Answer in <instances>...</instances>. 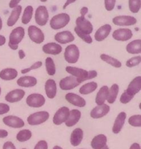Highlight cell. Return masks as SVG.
Wrapping results in <instances>:
<instances>
[{"mask_svg": "<svg viewBox=\"0 0 141 149\" xmlns=\"http://www.w3.org/2000/svg\"><path fill=\"white\" fill-rule=\"evenodd\" d=\"M25 35V30L23 27L18 26L12 30L9 36L8 46L13 51L18 49V44L22 41Z\"/></svg>", "mask_w": 141, "mask_h": 149, "instance_id": "cell-1", "label": "cell"}, {"mask_svg": "<svg viewBox=\"0 0 141 149\" xmlns=\"http://www.w3.org/2000/svg\"><path fill=\"white\" fill-rule=\"evenodd\" d=\"M70 18L68 14L62 13L53 16L49 21L50 26L52 29L58 30L64 28L70 22Z\"/></svg>", "mask_w": 141, "mask_h": 149, "instance_id": "cell-2", "label": "cell"}, {"mask_svg": "<svg viewBox=\"0 0 141 149\" xmlns=\"http://www.w3.org/2000/svg\"><path fill=\"white\" fill-rule=\"evenodd\" d=\"M80 49L74 44L68 45L65 49V60L69 64H76L80 58Z\"/></svg>", "mask_w": 141, "mask_h": 149, "instance_id": "cell-3", "label": "cell"}, {"mask_svg": "<svg viewBox=\"0 0 141 149\" xmlns=\"http://www.w3.org/2000/svg\"><path fill=\"white\" fill-rule=\"evenodd\" d=\"M49 118V113L47 111H38L27 117V121L31 126L40 125L44 124Z\"/></svg>", "mask_w": 141, "mask_h": 149, "instance_id": "cell-4", "label": "cell"}, {"mask_svg": "<svg viewBox=\"0 0 141 149\" xmlns=\"http://www.w3.org/2000/svg\"><path fill=\"white\" fill-rule=\"evenodd\" d=\"M28 36L33 42L36 44H41L45 40V36L42 30L34 25H31L27 29Z\"/></svg>", "mask_w": 141, "mask_h": 149, "instance_id": "cell-5", "label": "cell"}, {"mask_svg": "<svg viewBox=\"0 0 141 149\" xmlns=\"http://www.w3.org/2000/svg\"><path fill=\"white\" fill-rule=\"evenodd\" d=\"M49 18V15L47 7L41 5L37 8L35 13V21L38 25L41 26L47 25Z\"/></svg>", "mask_w": 141, "mask_h": 149, "instance_id": "cell-6", "label": "cell"}, {"mask_svg": "<svg viewBox=\"0 0 141 149\" xmlns=\"http://www.w3.org/2000/svg\"><path fill=\"white\" fill-rule=\"evenodd\" d=\"M80 84H81V82L77 78L70 75L60 80L59 86H60V88L63 91H69V90L75 88Z\"/></svg>", "mask_w": 141, "mask_h": 149, "instance_id": "cell-7", "label": "cell"}, {"mask_svg": "<svg viewBox=\"0 0 141 149\" xmlns=\"http://www.w3.org/2000/svg\"><path fill=\"white\" fill-rule=\"evenodd\" d=\"M26 102L27 105L31 107L38 108L44 105L46 102V99L41 94H31L26 99Z\"/></svg>", "mask_w": 141, "mask_h": 149, "instance_id": "cell-8", "label": "cell"}, {"mask_svg": "<svg viewBox=\"0 0 141 149\" xmlns=\"http://www.w3.org/2000/svg\"><path fill=\"white\" fill-rule=\"evenodd\" d=\"M70 113V110L68 107L63 106L57 110L53 116V123L55 125H61L67 121Z\"/></svg>", "mask_w": 141, "mask_h": 149, "instance_id": "cell-9", "label": "cell"}, {"mask_svg": "<svg viewBox=\"0 0 141 149\" xmlns=\"http://www.w3.org/2000/svg\"><path fill=\"white\" fill-rule=\"evenodd\" d=\"M76 27L82 32L90 34L93 32V26L90 21L86 19L85 16H80L76 20Z\"/></svg>", "mask_w": 141, "mask_h": 149, "instance_id": "cell-10", "label": "cell"}, {"mask_svg": "<svg viewBox=\"0 0 141 149\" xmlns=\"http://www.w3.org/2000/svg\"><path fill=\"white\" fill-rule=\"evenodd\" d=\"M66 71L68 74H70L71 76L75 77L76 78L79 80L81 82V84L84 81H87V73L88 71L82 68H78L76 67H70V66H67L66 67Z\"/></svg>", "mask_w": 141, "mask_h": 149, "instance_id": "cell-11", "label": "cell"}, {"mask_svg": "<svg viewBox=\"0 0 141 149\" xmlns=\"http://www.w3.org/2000/svg\"><path fill=\"white\" fill-rule=\"evenodd\" d=\"M141 90V76H137L134 78L128 86L127 88L125 90V93L127 94L129 97L133 99L134 97L140 92Z\"/></svg>", "mask_w": 141, "mask_h": 149, "instance_id": "cell-12", "label": "cell"}, {"mask_svg": "<svg viewBox=\"0 0 141 149\" xmlns=\"http://www.w3.org/2000/svg\"><path fill=\"white\" fill-rule=\"evenodd\" d=\"M113 23L119 26H129L137 24V19L131 15H118L113 18Z\"/></svg>", "mask_w": 141, "mask_h": 149, "instance_id": "cell-13", "label": "cell"}, {"mask_svg": "<svg viewBox=\"0 0 141 149\" xmlns=\"http://www.w3.org/2000/svg\"><path fill=\"white\" fill-rule=\"evenodd\" d=\"M133 36L132 30L129 29H118L113 31V39L117 41L126 42L130 40Z\"/></svg>", "mask_w": 141, "mask_h": 149, "instance_id": "cell-14", "label": "cell"}, {"mask_svg": "<svg viewBox=\"0 0 141 149\" xmlns=\"http://www.w3.org/2000/svg\"><path fill=\"white\" fill-rule=\"evenodd\" d=\"M2 121L6 126L14 129L21 128L25 125L24 121L21 118L16 116H8L4 117Z\"/></svg>", "mask_w": 141, "mask_h": 149, "instance_id": "cell-15", "label": "cell"}, {"mask_svg": "<svg viewBox=\"0 0 141 149\" xmlns=\"http://www.w3.org/2000/svg\"><path fill=\"white\" fill-rule=\"evenodd\" d=\"M110 110V107L107 104H103L101 105H97L90 111V116L92 118L98 119L105 116L108 114Z\"/></svg>", "mask_w": 141, "mask_h": 149, "instance_id": "cell-16", "label": "cell"}, {"mask_svg": "<svg viewBox=\"0 0 141 149\" xmlns=\"http://www.w3.org/2000/svg\"><path fill=\"white\" fill-rule=\"evenodd\" d=\"M54 40L58 44H67L74 41L75 37L70 31H63L57 33L54 35Z\"/></svg>", "mask_w": 141, "mask_h": 149, "instance_id": "cell-17", "label": "cell"}, {"mask_svg": "<svg viewBox=\"0 0 141 149\" xmlns=\"http://www.w3.org/2000/svg\"><path fill=\"white\" fill-rule=\"evenodd\" d=\"M66 101L74 106L79 107H83L86 105V101L84 98L74 93H68L65 96Z\"/></svg>", "mask_w": 141, "mask_h": 149, "instance_id": "cell-18", "label": "cell"}, {"mask_svg": "<svg viewBox=\"0 0 141 149\" xmlns=\"http://www.w3.org/2000/svg\"><path fill=\"white\" fill-rule=\"evenodd\" d=\"M25 96V91L22 89H14L9 91L5 96V99L8 102L15 103L21 101Z\"/></svg>", "mask_w": 141, "mask_h": 149, "instance_id": "cell-19", "label": "cell"}, {"mask_svg": "<svg viewBox=\"0 0 141 149\" xmlns=\"http://www.w3.org/2000/svg\"><path fill=\"white\" fill-rule=\"evenodd\" d=\"M112 26L110 24H104L97 29L94 35V38L97 42H102L110 34Z\"/></svg>", "mask_w": 141, "mask_h": 149, "instance_id": "cell-20", "label": "cell"}, {"mask_svg": "<svg viewBox=\"0 0 141 149\" xmlns=\"http://www.w3.org/2000/svg\"><path fill=\"white\" fill-rule=\"evenodd\" d=\"M44 53L50 55H58L63 51L61 45L56 42H49L45 44L42 48Z\"/></svg>", "mask_w": 141, "mask_h": 149, "instance_id": "cell-21", "label": "cell"}, {"mask_svg": "<svg viewBox=\"0 0 141 149\" xmlns=\"http://www.w3.org/2000/svg\"><path fill=\"white\" fill-rule=\"evenodd\" d=\"M126 118V113L125 112H121L117 116L116 120H115L114 124L112 130L114 134H118L123 129V125L125 124V121Z\"/></svg>", "mask_w": 141, "mask_h": 149, "instance_id": "cell-22", "label": "cell"}, {"mask_svg": "<svg viewBox=\"0 0 141 149\" xmlns=\"http://www.w3.org/2000/svg\"><path fill=\"white\" fill-rule=\"evenodd\" d=\"M81 116V112L79 110L73 109V110H70V113H69L68 118L67 121L65 122L66 127H74V126H75L76 124L80 121Z\"/></svg>", "mask_w": 141, "mask_h": 149, "instance_id": "cell-23", "label": "cell"}, {"mask_svg": "<svg viewBox=\"0 0 141 149\" xmlns=\"http://www.w3.org/2000/svg\"><path fill=\"white\" fill-rule=\"evenodd\" d=\"M84 137V132L81 128H76L73 130L72 133L70 134V143L73 146L76 147L81 144Z\"/></svg>", "mask_w": 141, "mask_h": 149, "instance_id": "cell-24", "label": "cell"}, {"mask_svg": "<svg viewBox=\"0 0 141 149\" xmlns=\"http://www.w3.org/2000/svg\"><path fill=\"white\" fill-rule=\"evenodd\" d=\"M45 92L47 97L54 99L57 95V84L54 80L48 79L45 83Z\"/></svg>", "mask_w": 141, "mask_h": 149, "instance_id": "cell-25", "label": "cell"}, {"mask_svg": "<svg viewBox=\"0 0 141 149\" xmlns=\"http://www.w3.org/2000/svg\"><path fill=\"white\" fill-rule=\"evenodd\" d=\"M107 136L103 134H100L93 137L90 143V146L93 149H101L107 145Z\"/></svg>", "mask_w": 141, "mask_h": 149, "instance_id": "cell-26", "label": "cell"}, {"mask_svg": "<svg viewBox=\"0 0 141 149\" xmlns=\"http://www.w3.org/2000/svg\"><path fill=\"white\" fill-rule=\"evenodd\" d=\"M21 11H22V7L21 5H18L13 8V10L11 12L8 21H7V25L10 27H12L17 23V21L19 19V17L21 15Z\"/></svg>", "mask_w": 141, "mask_h": 149, "instance_id": "cell-27", "label": "cell"}, {"mask_svg": "<svg viewBox=\"0 0 141 149\" xmlns=\"http://www.w3.org/2000/svg\"><path fill=\"white\" fill-rule=\"evenodd\" d=\"M18 86L24 88H30L36 85L38 81L33 76H22L18 79L16 81Z\"/></svg>", "mask_w": 141, "mask_h": 149, "instance_id": "cell-28", "label": "cell"}, {"mask_svg": "<svg viewBox=\"0 0 141 149\" xmlns=\"http://www.w3.org/2000/svg\"><path fill=\"white\" fill-rule=\"evenodd\" d=\"M18 76V71L13 68H5L0 72V78L4 81H12Z\"/></svg>", "mask_w": 141, "mask_h": 149, "instance_id": "cell-29", "label": "cell"}, {"mask_svg": "<svg viewBox=\"0 0 141 149\" xmlns=\"http://www.w3.org/2000/svg\"><path fill=\"white\" fill-rule=\"evenodd\" d=\"M108 91L109 88L107 86H103L100 88V89L98 91L97 94L96 96V103L97 105H101V104H104L105 101L107 100V97H108Z\"/></svg>", "mask_w": 141, "mask_h": 149, "instance_id": "cell-30", "label": "cell"}, {"mask_svg": "<svg viewBox=\"0 0 141 149\" xmlns=\"http://www.w3.org/2000/svg\"><path fill=\"white\" fill-rule=\"evenodd\" d=\"M126 50L130 54H140L141 53V40L138 39L130 42L126 45Z\"/></svg>", "mask_w": 141, "mask_h": 149, "instance_id": "cell-31", "label": "cell"}, {"mask_svg": "<svg viewBox=\"0 0 141 149\" xmlns=\"http://www.w3.org/2000/svg\"><path fill=\"white\" fill-rule=\"evenodd\" d=\"M98 88V84L96 82L94 81H91V82H89L87 84H84L82 86L80 87V93L83 95H87L89 94H91V93L94 92Z\"/></svg>", "mask_w": 141, "mask_h": 149, "instance_id": "cell-32", "label": "cell"}, {"mask_svg": "<svg viewBox=\"0 0 141 149\" xmlns=\"http://www.w3.org/2000/svg\"><path fill=\"white\" fill-rule=\"evenodd\" d=\"M119 92V86L118 84H114L112 86L109 88L108 97H107V101L109 104H113L117 99Z\"/></svg>", "mask_w": 141, "mask_h": 149, "instance_id": "cell-33", "label": "cell"}, {"mask_svg": "<svg viewBox=\"0 0 141 149\" xmlns=\"http://www.w3.org/2000/svg\"><path fill=\"white\" fill-rule=\"evenodd\" d=\"M100 58L102 60V61H104V62L107 63L108 64L116 67V68H120V67H121L122 66L121 62L119 60H118L117 58H114V57L110 56L107 55V54H101Z\"/></svg>", "mask_w": 141, "mask_h": 149, "instance_id": "cell-34", "label": "cell"}, {"mask_svg": "<svg viewBox=\"0 0 141 149\" xmlns=\"http://www.w3.org/2000/svg\"><path fill=\"white\" fill-rule=\"evenodd\" d=\"M33 7L31 5H28L27 7H26V8L24 10V13H23L22 17H21V23L24 25H27L30 22V21L32 20L33 15Z\"/></svg>", "mask_w": 141, "mask_h": 149, "instance_id": "cell-35", "label": "cell"}, {"mask_svg": "<svg viewBox=\"0 0 141 149\" xmlns=\"http://www.w3.org/2000/svg\"><path fill=\"white\" fill-rule=\"evenodd\" d=\"M32 136V132L30 130H22L18 132L16 134V140L18 142L24 143L30 140Z\"/></svg>", "mask_w": 141, "mask_h": 149, "instance_id": "cell-36", "label": "cell"}, {"mask_svg": "<svg viewBox=\"0 0 141 149\" xmlns=\"http://www.w3.org/2000/svg\"><path fill=\"white\" fill-rule=\"evenodd\" d=\"M45 66L47 70V74L49 75L53 76L56 73V67L54 61L51 57H47L45 59Z\"/></svg>", "mask_w": 141, "mask_h": 149, "instance_id": "cell-37", "label": "cell"}, {"mask_svg": "<svg viewBox=\"0 0 141 149\" xmlns=\"http://www.w3.org/2000/svg\"><path fill=\"white\" fill-rule=\"evenodd\" d=\"M141 8V0H129V9L132 13H137Z\"/></svg>", "mask_w": 141, "mask_h": 149, "instance_id": "cell-38", "label": "cell"}, {"mask_svg": "<svg viewBox=\"0 0 141 149\" xmlns=\"http://www.w3.org/2000/svg\"><path fill=\"white\" fill-rule=\"evenodd\" d=\"M128 123L129 125L135 127H141V115H134L129 117L128 120Z\"/></svg>", "mask_w": 141, "mask_h": 149, "instance_id": "cell-39", "label": "cell"}, {"mask_svg": "<svg viewBox=\"0 0 141 149\" xmlns=\"http://www.w3.org/2000/svg\"><path fill=\"white\" fill-rule=\"evenodd\" d=\"M74 31H75L76 34H77V36H78L80 38H81L85 42L88 44H91L92 42H93V39H92L91 36H90V34H85V33L82 32V31H80L77 27L74 28Z\"/></svg>", "mask_w": 141, "mask_h": 149, "instance_id": "cell-40", "label": "cell"}, {"mask_svg": "<svg viewBox=\"0 0 141 149\" xmlns=\"http://www.w3.org/2000/svg\"><path fill=\"white\" fill-rule=\"evenodd\" d=\"M141 62V56H137L132 57V58H129L126 61V66L129 68H132V67H136V66L139 65Z\"/></svg>", "mask_w": 141, "mask_h": 149, "instance_id": "cell-41", "label": "cell"}, {"mask_svg": "<svg viewBox=\"0 0 141 149\" xmlns=\"http://www.w3.org/2000/svg\"><path fill=\"white\" fill-rule=\"evenodd\" d=\"M42 64H43L42 61H36V62L34 63V64H33L30 67H28V68L23 69V70H21V72L22 73V74H27V73H28L29 72L32 71V70H37V69L40 68L41 67H42Z\"/></svg>", "mask_w": 141, "mask_h": 149, "instance_id": "cell-42", "label": "cell"}, {"mask_svg": "<svg viewBox=\"0 0 141 149\" xmlns=\"http://www.w3.org/2000/svg\"><path fill=\"white\" fill-rule=\"evenodd\" d=\"M116 0H104V8L107 11H112L115 8Z\"/></svg>", "mask_w": 141, "mask_h": 149, "instance_id": "cell-43", "label": "cell"}, {"mask_svg": "<svg viewBox=\"0 0 141 149\" xmlns=\"http://www.w3.org/2000/svg\"><path fill=\"white\" fill-rule=\"evenodd\" d=\"M10 111V106L8 104L0 103V116L8 113Z\"/></svg>", "mask_w": 141, "mask_h": 149, "instance_id": "cell-44", "label": "cell"}, {"mask_svg": "<svg viewBox=\"0 0 141 149\" xmlns=\"http://www.w3.org/2000/svg\"><path fill=\"white\" fill-rule=\"evenodd\" d=\"M34 149H48V143L46 140H40L35 145Z\"/></svg>", "mask_w": 141, "mask_h": 149, "instance_id": "cell-45", "label": "cell"}, {"mask_svg": "<svg viewBox=\"0 0 141 149\" xmlns=\"http://www.w3.org/2000/svg\"><path fill=\"white\" fill-rule=\"evenodd\" d=\"M132 100V99L130 97H129V96L125 93V91H123V93L121 94V96L120 97V102L122 104H127V103H129Z\"/></svg>", "mask_w": 141, "mask_h": 149, "instance_id": "cell-46", "label": "cell"}, {"mask_svg": "<svg viewBox=\"0 0 141 149\" xmlns=\"http://www.w3.org/2000/svg\"><path fill=\"white\" fill-rule=\"evenodd\" d=\"M2 149H16V148L12 142L8 141L4 143Z\"/></svg>", "mask_w": 141, "mask_h": 149, "instance_id": "cell-47", "label": "cell"}, {"mask_svg": "<svg viewBox=\"0 0 141 149\" xmlns=\"http://www.w3.org/2000/svg\"><path fill=\"white\" fill-rule=\"evenodd\" d=\"M21 0H11V2L9 3V7L11 8H15L16 7H17L18 5V4L20 3Z\"/></svg>", "mask_w": 141, "mask_h": 149, "instance_id": "cell-48", "label": "cell"}, {"mask_svg": "<svg viewBox=\"0 0 141 149\" xmlns=\"http://www.w3.org/2000/svg\"><path fill=\"white\" fill-rule=\"evenodd\" d=\"M8 136V132L7 130L0 129V138H5Z\"/></svg>", "mask_w": 141, "mask_h": 149, "instance_id": "cell-49", "label": "cell"}, {"mask_svg": "<svg viewBox=\"0 0 141 149\" xmlns=\"http://www.w3.org/2000/svg\"><path fill=\"white\" fill-rule=\"evenodd\" d=\"M76 1H77V0H66V3H65L64 5H63V10L66 9V8H67V7L68 6V5H70V4L74 3V2H75Z\"/></svg>", "mask_w": 141, "mask_h": 149, "instance_id": "cell-50", "label": "cell"}, {"mask_svg": "<svg viewBox=\"0 0 141 149\" xmlns=\"http://www.w3.org/2000/svg\"><path fill=\"white\" fill-rule=\"evenodd\" d=\"M87 13H88V8H87V7H83V8L80 10L81 16H85V15Z\"/></svg>", "mask_w": 141, "mask_h": 149, "instance_id": "cell-51", "label": "cell"}, {"mask_svg": "<svg viewBox=\"0 0 141 149\" xmlns=\"http://www.w3.org/2000/svg\"><path fill=\"white\" fill-rule=\"evenodd\" d=\"M129 149H141L140 145L137 143H134L133 144L130 146Z\"/></svg>", "mask_w": 141, "mask_h": 149, "instance_id": "cell-52", "label": "cell"}, {"mask_svg": "<svg viewBox=\"0 0 141 149\" xmlns=\"http://www.w3.org/2000/svg\"><path fill=\"white\" fill-rule=\"evenodd\" d=\"M5 42H6V38H5V36L0 35V46L5 45Z\"/></svg>", "mask_w": 141, "mask_h": 149, "instance_id": "cell-53", "label": "cell"}, {"mask_svg": "<svg viewBox=\"0 0 141 149\" xmlns=\"http://www.w3.org/2000/svg\"><path fill=\"white\" fill-rule=\"evenodd\" d=\"M18 56H19L20 59H24V57L26 56V54L24 53V51L23 50H19L18 51Z\"/></svg>", "mask_w": 141, "mask_h": 149, "instance_id": "cell-54", "label": "cell"}, {"mask_svg": "<svg viewBox=\"0 0 141 149\" xmlns=\"http://www.w3.org/2000/svg\"><path fill=\"white\" fill-rule=\"evenodd\" d=\"M53 149H63V148L60 147V146H54V147H53Z\"/></svg>", "mask_w": 141, "mask_h": 149, "instance_id": "cell-55", "label": "cell"}, {"mask_svg": "<svg viewBox=\"0 0 141 149\" xmlns=\"http://www.w3.org/2000/svg\"><path fill=\"white\" fill-rule=\"evenodd\" d=\"M2 29V18H1V17H0V30Z\"/></svg>", "mask_w": 141, "mask_h": 149, "instance_id": "cell-56", "label": "cell"}, {"mask_svg": "<svg viewBox=\"0 0 141 149\" xmlns=\"http://www.w3.org/2000/svg\"><path fill=\"white\" fill-rule=\"evenodd\" d=\"M101 149H110V148H109L108 146H107V145H106V146H105L104 147H103V148H101Z\"/></svg>", "mask_w": 141, "mask_h": 149, "instance_id": "cell-57", "label": "cell"}, {"mask_svg": "<svg viewBox=\"0 0 141 149\" xmlns=\"http://www.w3.org/2000/svg\"><path fill=\"white\" fill-rule=\"evenodd\" d=\"M40 1H41V2H47L48 0H40Z\"/></svg>", "mask_w": 141, "mask_h": 149, "instance_id": "cell-58", "label": "cell"}, {"mask_svg": "<svg viewBox=\"0 0 141 149\" xmlns=\"http://www.w3.org/2000/svg\"><path fill=\"white\" fill-rule=\"evenodd\" d=\"M1 91H2V89H1V87H0V95H1Z\"/></svg>", "mask_w": 141, "mask_h": 149, "instance_id": "cell-59", "label": "cell"}, {"mask_svg": "<svg viewBox=\"0 0 141 149\" xmlns=\"http://www.w3.org/2000/svg\"><path fill=\"white\" fill-rule=\"evenodd\" d=\"M21 149H27V148H21Z\"/></svg>", "mask_w": 141, "mask_h": 149, "instance_id": "cell-60", "label": "cell"}, {"mask_svg": "<svg viewBox=\"0 0 141 149\" xmlns=\"http://www.w3.org/2000/svg\"><path fill=\"white\" fill-rule=\"evenodd\" d=\"M80 149H84V148H80Z\"/></svg>", "mask_w": 141, "mask_h": 149, "instance_id": "cell-61", "label": "cell"}]
</instances>
